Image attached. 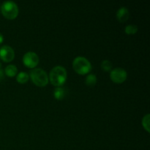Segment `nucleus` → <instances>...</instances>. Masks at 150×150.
Listing matches in <instances>:
<instances>
[{
  "label": "nucleus",
  "mask_w": 150,
  "mask_h": 150,
  "mask_svg": "<svg viewBox=\"0 0 150 150\" xmlns=\"http://www.w3.org/2000/svg\"><path fill=\"white\" fill-rule=\"evenodd\" d=\"M149 118H150V115L149 114H146L144 117H143L142 119V126H143L144 128L145 129V130L149 133L150 130H149Z\"/></svg>",
  "instance_id": "obj_15"
},
{
  "label": "nucleus",
  "mask_w": 150,
  "mask_h": 150,
  "mask_svg": "<svg viewBox=\"0 0 150 150\" xmlns=\"http://www.w3.org/2000/svg\"><path fill=\"white\" fill-rule=\"evenodd\" d=\"M97 83V77L95 74H89L85 79V83L89 86H93Z\"/></svg>",
  "instance_id": "obj_12"
},
{
  "label": "nucleus",
  "mask_w": 150,
  "mask_h": 150,
  "mask_svg": "<svg viewBox=\"0 0 150 150\" xmlns=\"http://www.w3.org/2000/svg\"><path fill=\"white\" fill-rule=\"evenodd\" d=\"M127 77V73L125 69L121 67H116L111 70L110 73L111 80L115 83H122L125 81Z\"/></svg>",
  "instance_id": "obj_5"
},
{
  "label": "nucleus",
  "mask_w": 150,
  "mask_h": 150,
  "mask_svg": "<svg viewBox=\"0 0 150 150\" xmlns=\"http://www.w3.org/2000/svg\"><path fill=\"white\" fill-rule=\"evenodd\" d=\"M129 16H130V12H129L128 9L126 7H122L117 10V18L120 22L124 23V22L127 21L129 18Z\"/></svg>",
  "instance_id": "obj_8"
},
{
  "label": "nucleus",
  "mask_w": 150,
  "mask_h": 150,
  "mask_svg": "<svg viewBox=\"0 0 150 150\" xmlns=\"http://www.w3.org/2000/svg\"><path fill=\"white\" fill-rule=\"evenodd\" d=\"M29 76L34 84L39 87H44L49 81L46 72L42 68H34L30 71Z\"/></svg>",
  "instance_id": "obj_2"
},
{
  "label": "nucleus",
  "mask_w": 150,
  "mask_h": 150,
  "mask_svg": "<svg viewBox=\"0 0 150 150\" xmlns=\"http://www.w3.org/2000/svg\"><path fill=\"white\" fill-rule=\"evenodd\" d=\"M15 58V51L10 45H4L0 48V59L4 62H12Z\"/></svg>",
  "instance_id": "obj_7"
},
{
  "label": "nucleus",
  "mask_w": 150,
  "mask_h": 150,
  "mask_svg": "<svg viewBox=\"0 0 150 150\" xmlns=\"http://www.w3.org/2000/svg\"><path fill=\"white\" fill-rule=\"evenodd\" d=\"M138 26L136 25L130 24L127 25V26H125V32L127 35H135L136 32H138Z\"/></svg>",
  "instance_id": "obj_14"
},
{
  "label": "nucleus",
  "mask_w": 150,
  "mask_h": 150,
  "mask_svg": "<svg viewBox=\"0 0 150 150\" xmlns=\"http://www.w3.org/2000/svg\"><path fill=\"white\" fill-rule=\"evenodd\" d=\"M1 62H0V70H1Z\"/></svg>",
  "instance_id": "obj_18"
},
{
  "label": "nucleus",
  "mask_w": 150,
  "mask_h": 150,
  "mask_svg": "<svg viewBox=\"0 0 150 150\" xmlns=\"http://www.w3.org/2000/svg\"><path fill=\"white\" fill-rule=\"evenodd\" d=\"M18 72L17 67L14 64H9L4 69V73L7 76L10 78H13L16 76Z\"/></svg>",
  "instance_id": "obj_9"
},
{
  "label": "nucleus",
  "mask_w": 150,
  "mask_h": 150,
  "mask_svg": "<svg viewBox=\"0 0 150 150\" xmlns=\"http://www.w3.org/2000/svg\"><path fill=\"white\" fill-rule=\"evenodd\" d=\"M73 68L78 74L86 75L92 70V64L85 57H77L73 61Z\"/></svg>",
  "instance_id": "obj_3"
},
{
  "label": "nucleus",
  "mask_w": 150,
  "mask_h": 150,
  "mask_svg": "<svg viewBox=\"0 0 150 150\" xmlns=\"http://www.w3.org/2000/svg\"><path fill=\"white\" fill-rule=\"evenodd\" d=\"M39 57L38 54L32 51L26 53L23 57V63L26 67L34 69L39 64Z\"/></svg>",
  "instance_id": "obj_6"
},
{
  "label": "nucleus",
  "mask_w": 150,
  "mask_h": 150,
  "mask_svg": "<svg viewBox=\"0 0 150 150\" xmlns=\"http://www.w3.org/2000/svg\"><path fill=\"white\" fill-rule=\"evenodd\" d=\"M4 79V71L2 70H0V81H1Z\"/></svg>",
  "instance_id": "obj_16"
},
{
  "label": "nucleus",
  "mask_w": 150,
  "mask_h": 150,
  "mask_svg": "<svg viewBox=\"0 0 150 150\" xmlns=\"http://www.w3.org/2000/svg\"><path fill=\"white\" fill-rule=\"evenodd\" d=\"M65 89L64 88L57 87L54 89V96L55 98V99L58 100H61L64 99V96H65Z\"/></svg>",
  "instance_id": "obj_10"
},
{
  "label": "nucleus",
  "mask_w": 150,
  "mask_h": 150,
  "mask_svg": "<svg viewBox=\"0 0 150 150\" xmlns=\"http://www.w3.org/2000/svg\"><path fill=\"white\" fill-rule=\"evenodd\" d=\"M101 69H102L103 71L105 72H111L112 70L113 64L111 63V62H110L109 60H103V61L101 62L100 64Z\"/></svg>",
  "instance_id": "obj_13"
},
{
  "label": "nucleus",
  "mask_w": 150,
  "mask_h": 150,
  "mask_svg": "<svg viewBox=\"0 0 150 150\" xmlns=\"http://www.w3.org/2000/svg\"><path fill=\"white\" fill-rule=\"evenodd\" d=\"M3 41H4V37H3V35L0 33V44L2 43Z\"/></svg>",
  "instance_id": "obj_17"
},
{
  "label": "nucleus",
  "mask_w": 150,
  "mask_h": 150,
  "mask_svg": "<svg viewBox=\"0 0 150 150\" xmlns=\"http://www.w3.org/2000/svg\"><path fill=\"white\" fill-rule=\"evenodd\" d=\"M1 12L5 18L13 20L18 15V7L14 1H7L1 4Z\"/></svg>",
  "instance_id": "obj_4"
},
{
  "label": "nucleus",
  "mask_w": 150,
  "mask_h": 150,
  "mask_svg": "<svg viewBox=\"0 0 150 150\" xmlns=\"http://www.w3.org/2000/svg\"><path fill=\"white\" fill-rule=\"evenodd\" d=\"M29 76L25 72H21L16 76V81H17L18 83H21V84H24L26 82L29 81Z\"/></svg>",
  "instance_id": "obj_11"
},
{
  "label": "nucleus",
  "mask_w": 150,
  "mask_h": 150,
  "mask_svg": "<svg viewBox=\"0 0 150 150\" xmlns=\"http://www.w3.org/2000/svg\"><path fill=\"white\" fill-rule=\"evenodd\" d=\"M67 79V70L62 66H56L51 70L48 76V81L54 86L59 87L66 82Z\"/></svg>",
  "instance_id": "obj_1"
}]
</instances>
